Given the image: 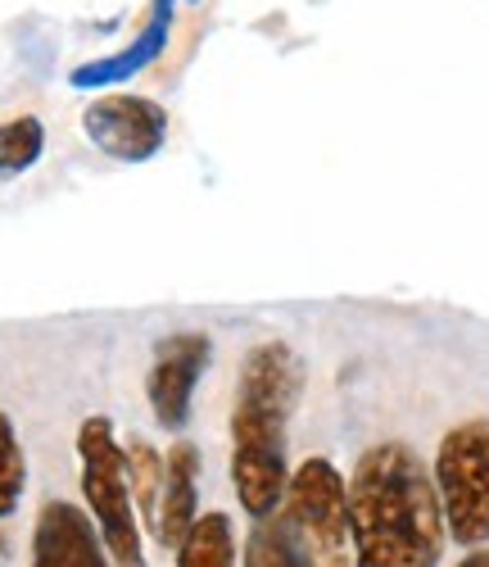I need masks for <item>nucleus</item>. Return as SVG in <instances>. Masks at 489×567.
<instances>
[{"instance_id": "f257e3e1", "label": "nucleus", "mask_w": 489, "mask_h": 567, "mask_svg": "<svg viewBox=\"0 0 489 567\" xmlns=\"http://www.w3.org/2000/svg\"><path fill=\"white\" fill-rule=\"evenodd\" d=\"M354 567H435L449 540L435 472L404 441H381L350 472Z\"/></svg>"}, {"instance_id": "f03ea898", "label": "nucleus", "mask_w": 489, "mask_h": 567, "mask_svg": "<svg viewBox=\"0 0 489 567\" xmlns=\"http://www.w3.org/2000/svg\"><path fill=\"white\" fill-rule=\"evenodd\" d=\"M300 391L304 363L285 341H263L245 354L231 409V486L254 523L285 504V427L300 404Z\"/></svg>"}, {"instance_id": "7ed1b4c3", "label": "nucleus", "mask_w": 489, "mask_h": 567, "mask_svg": "<svg viewBox=\"0 0 489 567\" xmlns=\"http://www.w3.org/2000/svg\"><path fill=\"white\" fill-rule=\"evenodd\" d=\"M77 463H82V495H86V513L95 517L110 558L118 567H145L141 554V527H136V499H132V482H127V458L123 445L114 436L110 417H86L77 427Z\"/></svg>"}, {"instance_id": "20e7f679", "label": "nucleus", "mask_w": 489, "mask_h": 567, "mask_svg": "<svg viewBox=\"0 0 489 567\" xmlns=\"http://www.w3.org/2000/svg\"><path fill=\"white\" fill-rule=\"evenodd\" d=\"M430 472L449 536L467 549L489 545V417H467L449 427Z\"/></svg>"}, {"instance_id": "39448f33", "label": "nucleus", "mask_w": 489, "mask_h": 567, "mask_svg": "<svg viewBox=\"0 0 489 567\" xmlns=\"http://www.w3.org/2000/svg\"><path fill=\"white\" fill-rule=\"evenodd\" d=\"M300 536L313 549L318 567H354V536H350V482L340 477L331 458H304L290 472L285 504Z\"/></svg>"}, {"instance_id": "423d86ee", "label": "nucleus", "mask_w": 489, "mask_h": 567, "mask_svg": "<svg viewBox=\"0 0 489 567\" xmlns=\"http://www.w3.org/2000/svg\"><path fill=\"white\" fill-rule=\"evenodd\" d=\"M82 132L91 136L95 151H105L110 159L123 164H141L159 155L164 136H168V110L159 101H145V96H101L82 110Z\"/></svg>"}, {"instance_id": "0eeeda50", "label": "nucleus", "mask_w": 489, "mask_h": 567, "mask_svg": "<svg viewBox=\"0 0 489 567\" xmlns=\"http://www.w3.org/2000/svg\"><path fill=\"white\" fill-rule=\"evenodd\" d=\"M209 359H214V346H209L205 332H173V337L159 341L145 395H150L155 422L164 432H181L186 427L190 395H195V386H200Z\"/></svg>"}, {"instance_id": "6e6552de", "label": "nucleus", "mask_w": 489, "mask_h": 567, "mask_svg": "<svg viewBox=\"0 0 489 567\" xmlns=\"http://www.w3.org/2000/svg\"><path fill=\"white\" fill-rule=\"evenodd\" d=\"M32 567H110V545L86 508L51 499L32 527Z\"/></svg>"}, {"instance_id": "1a4fd4ad", "label": "nucleus", "mask_w": 489, "mask_h": 567, "mask_svg": "<svg viewBox=\"0 0 489 567\" xmlns=\"http://www.w3.org/2000/svg\"><path fill=\"white\" fill-rule=\"evenodd\" d=\"M195 517H200V450H195L190 441H177L168 450V472H164V499H159V540L168 549H177Z\"/></svg>"}, {"instance_id": "9d476101", "label": "nucleus", "mask_w": 489, "mask_h": 567, "mask_svg": "<svg viewBox=\"0 0 489 567\" xmlns=\"http://www.w3.org/2000/svg\"><path fill=\"white\" fill-rule=\"evenodd\" d=\"M245 567H318L309 540L300 536L295 517L285 508L259 517V527L245 540Z\"/></svg>"}, {"instance_id": "9b49d317", "label": "nucleus", "mask_w": 489, "mask_h": 567, "mask_svg": "<svg viewBox=\"0 0 489 567\" xmlns=\"http://www.w3.org/2000/svg\"><path fill=\"white\" fill-rule=\"evenodd\" d=\"M236 527L227 513H200L190 536L177 545V567H236Z\"/></svg>"}, {"instance_id": "f8f14e48", "label": "nucleus", "mask_w": 489, "mask_h": 567, "mask_svg": "<svg viewBox=\"0 0 489 567\" xmlns=\"http://www.w3.org/2000/svg\"><path fill=\"white\" fill-rule=\"evenodd\" d=\"M123 458H127V482H132L136 513L155 527V523H159V499H164V472H168V458H164L150 441H145V436H127Z\"/></svg>"}, {"instance_id": "ddd939ff", "label": "nucleus", "mask_w": 489, "mask_h": 567, "mask_svg": "<svg viewBox=\"0 0 489 567\" xmlns=\"http://www.w3.org/2000/svg\"><path fill=\"white\" fill-rule=\"evenodd\" d=\"M164 32H168V14L159 10V19L145 28L123 55H114V60H101V64H86V69H77L73 73V86H101V82H118V78H127V73H136V69H145L159 51H164Z\"/></svg>"}, {"instance_id": "4468645a", "label": "nucleus", "mask_w": 489, "mask_h": 567, "mask_svg": "<svg viewBox=\"0 0 489 567\" xmlns=\"http://www.w3.org/2000/svg\"><path fill=\"white\" fill-rule=\"evenodd\" d=\"M45 151V127L32 114H19L10 123H0V177L28 173Z\"/></svg>"}, {"instance_id": "2eb2a0df", "label": "nucleus", "mask_w": 489, "mask_h": 567, "mask_svg": "<svg viewBox=\"0 0 489 567\" xmlns=\"http://www.w3.org/2000/svg\"><path fill=\"white\" fill-rule=\"evenodd\" d=\"M23 486H28V458L10 413H0V517H10L19 508Z\"/></svg>"}, {"instance_id": "dca6fc26", "label": "nucleus", "mask_w": 489, "mask_h": 567, "mask_svg": "<svg viewBox=\"0 0 489 567\" xmlns=\"http://www.w3.org/2000/svg\"><path fill=\"white\" fill-rule=\"evenodd\" d=\"M458 567H489V549H485V545H476V549H467V558H462Z\"/></svg>"}]
</instances>
